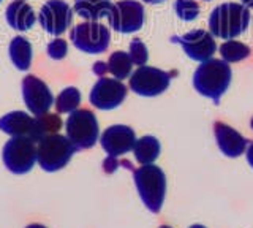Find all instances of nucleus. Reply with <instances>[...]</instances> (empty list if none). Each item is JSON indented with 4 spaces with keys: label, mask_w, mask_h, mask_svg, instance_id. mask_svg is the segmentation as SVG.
<instances>
[{
    "label": "nucleus",
    "mask_w": 253,
    "mask_h": 228,
    "mask_svg": "<svg viewBox=\"0 0 253 228\" xmlns=\"http://www.w3.org/2000/svg\"><path fill=\"white\" fill-rule=\"evenodd\" d=\"M160 141H158L155 137H142L139 139H136L133 147V154L134 159L138 160V163L141 165H150L154 163L158 155H160Z\"/></svg>",
    "instance_id": "6ab92c4d"
},
{
    "label": "nucleus",
    "mask_w": 253,
    "mask_h": 228,
    "mask_svg": "<svg viewBox=\"0 0 253 228\" xmlns=\"http://www.w3.org/2000/svg\"><path fill=\"white\" fill-rule=\"evenodd\" d=\"M130 59L134 65L142 67L147 64L149 59V52H147V46L142 43L139 38H134V40L130 43Z\"/></svg>",
    "instance_id": "a878e982"
},
{
    "label": "nucleus",
    "mask_w": 253,
    "mask_h": 228,
    "mask_svg": "<svg viewBox=\"0 0 253 228\" xmlns=\"http://www.w3.org/2000/svg\"><path fill=\"white\" fill-rule=\"evenodd\" d=\"M206 2H209V0H206Z\"/></svg>",
    "instance_id": "e433bc0d"
},
{
    "label": "nucleus",
    "mask_w": 253,
    "mask_h": 228,
    "mask_svg": "<svg viewBox=\"0 0 253 228\" xmlns=\"http://www.w3.org/2000/svg\"><path fill=\"white\" fill-rule=\"evenodd\" d=\"M176 13L182 21H193L200 14V5L196 0H176Z\"/></svg>",
    "instance_id": "393cba45"
},
{
    "label": "nucleus",
    "mask_w": 253,
    "mask_h": 228,
    "mask_svg": "<svg viewBox=\"0 0 253 228\" xmlns=\"http://www.w3.org/2000/svg\"><path fill=\"white\" fill-rule=\"evenodd\" d=\"M76 151L78 149L67 137L54 133L40 139L37 147V162L44 171L54 173L67 167Z\"/></svg>",
    "instance_id": "20e7f679"
},
{
    "label": "nucleus",
    "mask_w": 253,
    "mask_h": 228,
    "mask_svg": "<svg viewBox=\"0 0 253 228\" xmlns=\"http://www.w3.org/2000/svg\"><path fill=\"white\" fill-rule=\"evenodd\" d=\"M81 105V92L76 88L63 89L55 98V109L60 114H71Z\"/></svg>",
    "instance_id": "4be33fe9"
},
{
    "label": "nucleus",
    "mask_w": 253,
    "mask_h": 228,
    "mask_svg": "<svg viewBox=\"0 0 253 228\" xmlns=\"http://www.w3.org/2000/svg\"><path fill=\"white\" fill-rule=\"evenodd\" d=\"M103 165H105V170L106 171H109V173H113L116 168H117V160H116V157H108V159L105 160V163H103Z\"/></svg>",
    "instance_id": "c85d7f7f"
},
{
    "label": "nucleus",
    "mask_w": 253,
    "mask_h": 228,
    "mask_svg": "<svg viewBox=\"0 0 253 228\" xmlns=\"http://www.w3.org/2000/svg\"><path fill=\"white\" fill-rule=\"evenodd\" d=\"M252 129H253V119H252Z\"/></svg>",
    "instance_id": "c9c22d12"
},
{
    "label": "nucleus",
    "mask_w": 253,
    "mask_h": 228,
    "mask_svg": "<svg viewBox=\"0 0 253 228\" xmlns=\"http://www.w3.org/2000/svg\"><path fill=\"white\" fill-rule=\"evenodd\" d=\"M10 57L14 67L26 72L32 65V45L27 38L24 37H16L10 43Z\"/></svg>",
    "instance_id": "aec40b11"
},
{
    "label": "nucleus",
    "mask_w": 253,
    "mask_h": 228,
    "mask_svg": "<svg viewBox=\"0 0 253 228\" xmlns=\"http://www.w3.org/2000/svg\"><path fill=\"white\" fill-rule=\"evenodd\" d=\"M22 97L27 109L35 116L46 114L54 105V97L49 88L34 75H29L22 80Z\"/></svg>",
    "instance_id": "f8f14e48"
},
{
    "label": "nucleus",
    "mask_w": 253,
    "mask_h": 228,
    "mask_svg": "<svg viewBox=\"0 0 253 228\" xmlns=\"http://www.w3.org/2000/svg\"><path fill=\"white\" fill-rule=\"evenodd\" d=\"M126 97V88L116 78H100L90 91V103L103 111L114 109Z\"/></svg>",
    "instance_id": "ddd939ff"
},
{
    "label": "nucleus",
    "mask_w": 253,
    "mask_h": 228,
    "mask_svg": "<svg viewBox=\"0 0 253 228\" xmlns=\"http://www.w3.org/2000/svg\"><path fill=\"white\" fill-rule=\"evenodd\" d=\"M108 72V64H105V62H97V64L93 65V73L98 75V76H105V73Z\"/></svg>",
    "instance_id": "cd10ccee"
},
{
    "label": "nucleus",
    "mask_w": 253,
    "mask_h": 228,
    "mask_svg": "<svg viewBox=\"0 0 253 228\" xmlns=\"http://www.w3.org/2000/svg\"><path fill=\"white\" fill-rule=\"evenodd\" d=\"M37 125H38V133L40 138H44L47 135H54L62 129V119L59 117V114H42L37 116Z\"/></svg>",
    "instance_id": "b1692460"
},
{
    "label": "nucleus",
    "mask_w": 253,
    "mask_h": 228,
    "mask_svg": "<svg viewBox=\"0 0 253 228\" xmlns=\"http://www.w3.org/2000/svg\"><path fill=\"white\" fill-rule=\"evenodd\" d=\"M146 3H162V2H165V0H144Z\"/></svg>",
    "instance_id": "473e14b6"
},
{
    "label": "nucleus",
    "mask_w": 253,
    "mask_h": 228,
    "mask_svg": "<svg viewBox=\"0 0 253 228\" xmlns=\"http://www.w3.org/2000/svg\"><path fill=\"white\" fill-rule=\"evenodd\" d=\"M131 68H133V62L130 59L128 52L124 51H116L109 56L108 60V72L113 75L116 80H125V78H130L131 75Z\"/></svg>",
    "instance_id": "412c9836"
},
{
    "label": "nucleus",
    "mask_w": 253,
    "mask_h": 228,
    "mask_svg": "<svg viewBox=\"0 0 253 228\" xmlns=\"http://www.w3.org/2000/svg\"><path fill=\"white\" fill-rule=\"evenodd\" d=\"M2 159L13 175H26L37 162L35 143L29 138H11L3 146Z\"/></svg>",
    "instance_id": "0eeeda50"
},
{
    "label": "nucleus",
    "mask_w": 253,
    "mask_h": 228,
    "mask_svg": "<svg viewBox=\"0 0 253 228\" xmlns=\"http://www.w3.org/2000/svg\"><path fill=\"white\" fill-rule=\"evenodd\" d=\"M190 228H206V227H203V225H192Z\"/></svg>",
    "instance_id": "72a5a7b5"
},
{
    "label": "nucleus",
    "mask_w": 253,
    "mask_h": 228,
    "mask_svg": "<svg viewBox=\"0 0 253 228\" xmlns=\"http://www.w3.org/2000/svg\"><path fill=\"white\" fill-rule=\"evenodd\" d=\"M133 179L146 208L154 214L160 212L166 193V176L163 170L152 163L142 165L134 171Z\"/></svg>",
    "instance_id": "7ed1b4c3"
},
{
    "label": "nucleus",
    "mask_w": 253,
    "mask_h": 228,
    "mask_svg": "<svg viewBox=\"0 0 253 228\" xmlns=\"http://www.w3.org/2000/svg\"><path fill=\"white\" fill-rule=\"evenodd\" d=\"M171 75L160 68L142 65L130 75V89L141 97H157L168 89Z\"/></svg>",
    "instance_id": "1a4fd4ad"
},
{
    "label": "nucleus",
    "mask_w": 253,
    "mask_h": 228,
    "mask_svg": "<svg viewBox=\"0 0 253 228\" xmlns=\"http://www.w3.org/2000/svg\"><path fill=\"white\" fill-rule=\"evenodd\" d=\"M113 3L111 0H75V11L85 21L108 18Z\"/></svg>",
    "instance_id": "a211bd4d"
},
{
    "label": "nucleus",
    "mask_w": 253,
    "mask_h": 228,
    "mask_svg": "<svg viewBox=\"0 0 253 228\" xmlns=\"http://www.w3.org/2000/svg\"><path fill=\"white\" fill-rule=\"evenodd\" d=\"M242 5L244 6H247V8H253V0H242Z\"/></svg>",
    "instance_id": "7c9ffc66"
},
{
    "label": "nucleus",
    "mask_w": 253,
    "mask_h": 228,
    "mask_svg": "<svg viewBox=\"0 0 253 228\" xmlns=\"http://www.w3.org/2000/svg\"><path fill=\"white\" fill-rule=\"evenodd\" d=\"M26 228H46L44 225H40V224H32V225H27Z\"/></svg>",
    "instance_id": "2f4dec72"
},
{
    "label": "nucleus",
    "mask_w": 253,
    "mask_h": 228,
    "mask_svg": "<svg viewBox=\"0 0 253 228\" xmlns=\"http://www.w3.org/2000/svg\"><path fill=\"white\" fill-rule=\"evenodd\" d=\"M231 76L233 72L228 62L223 59H209L195 70L193 86L196 92L218 103L220 97L229 88Z\"/></svg>",
    "instance_id": "f257e3e1"
},
{
    "label": "nucleus",
    "mask_w": 253,
    "mask_h": 228,
    "mask_svg": "<svg viewBox=\"0 0 253 228\" xmlns=\"http://www.w3.org/2000/svg\"><path fill=\"white\" fill-rule=\"evenodd\" d=\"M213 132H215V138L220 151L226 157H233L234 159V157H239L241 154L245 152V149H247V139L233 127H229V125L223 122H215Z\"/></svg>",
    "instance_id": "dca6fc26"
},
{
    "label": "nucleus",
    "mask_w": 253,
    "mask_h": 228,
    "mask_svg": "<svg viewBox=\"0 0 253 228\" xmlns=\"http://www.w3.org/2000/svg\"><path fill=\"white\" fill-rule=\"evenodd\" d=\"M68 52V43L63 38H55L47 45V56L54 60H62Z\"/></svg>",
    "instance_id": "bb28decb"
},
{
    "label": "nucleus",
    "mask_w": 253,
    "mask_h": 228,
    "mask_svg": "<svg viewBox=\"0 0 253 228\" xmlns=\"http://www.w3.org/2000/svg\"><path fill=\"white\" fill-rule=\"evenodd\" d=\"M67 138L76 149H89L98 139V121L89 109H76L70 114L65 124Z\"/></svg>",
    "instance_id": "39448f33"
},
{
    "label": "nucleus",
    "mask_w": 253,
    "mask_h": 228,
    "mask_svg": "<svg viewBox=\"0 0 253 228\" xmlns=\"http://www.w3.org/2000/svg\"><path fill=\"white\" fill-rule=\"evenodd\" d=\"M0 130L13 138H29L35 143L40 141L37 117H32L24 111H11L0 117Z\"/></svg>",
    "instance_id": "2eb2a0df"
},
{
    "label": "nucleus",
    "mask_w": 253,
    "mask_h": 228,
    "mask_svg": "<svg viewBox=\"0 0 253 228\" xmlns=\"http://www.w3.org/2000/svg\"><path fill=\"white\" fill-rule=\"evenodd\" d=\"M6 21L14 30L19 32H26V30L32 29L37 21V16L32 6L22 0H16V2L10 3L6 8Z\"/></svg>",
    "instance_id": "f3484780"
},
{
    "label": "nucleus",
    "mask_w": 253,
    "mask_h": 228,
    "mask_svg": "<svg viewBox=\"0 0 253 228\" xmlns=\"http://www.w3.org/2000/svg\"><path fill=\"white\" fill-rule=\"evenodd\" d=\"M247 162H249V165H252V168H253V143L247 149Z\"/></svg>",
    "instance_id": "c756f323"
},
{
    "label": "nucleus",
    "mask_w": 253,
    "mask_h": 228,
    "mask_svg": "<svg viewBox=\"0 0 253 228\" xmlns=\"http://www.w3.org/2000/svg\"><path fill=\"white\" fill-rule=\"evenodd\" d=\"M40 26L52 37L62 35L73 21V11L63 0H47L40 11Z\"/></svg>",
    "instance_id": "9b49d317"
},
{
    "label": "nucleus",
    "mask_w": 253,
    "mask_h": 228,
    "mask_svg": "<svg viewBox=\"0 0 253 228\" xmlns=\"http://www.w3.org/2000/svg\"><path fill=\"white\" fill-rule=\"evenodd\" d=\"M108 21L116 32H138L144 24V6L136 0H121L113 5L111 13L108 14Z\"/></svg>",
    "instance_id": "6e6552de"
},
{
    "label": "nucleus",
    "mask_w": 253,
    "mask_h": 228,
    "mask_svg": "<svg viewBox=\"0 0 253 228\" xmlns=\"http://www.w3.org/2000/svg\"><path fill=\"white\" fill-rule=\"evenodd\" d=\"M171 42L179 43L187 56L196 62H206L212 59L217 51L215 38L211 32L203 29L192 30L182 37H172Z\"/></svg>",
    "instance_id": "9d476101"
},
{
    "label": "nucleus",
    "mask_w": 253,
    "mask_h": 228,
    "mask_svg": "<svg viewBox=\"0 0 253 228\" xmlns=\"http://www.w3.org/2000/svg\"><path fill=\"white\" fill-rule=\"evenodd\" d=\"M220 56L228 64L233 62H241L250 56V48L237 40H226L220 46Z\"/></svg>",
    "instance_id": "5701e85b"
},
{
    "label": "nucleus",
    "mask_w": 253,
    "mask_h": 228,
    "mask_svg": "<svg viewBox=\"0 0 253 228\" xmlns=\"http://www.w3.org/2000/svg\"><path fill=\"white\" fill-rule=\"evenodd\" d=\"M250 11L242 3H221L212 10L209 16V30L221 40H233L247 30Z\"/></svg>",
    "instance_id": "f03ea898"
},
{
    "label": "nucleus",
    "mask_w": 253,
    "mask_h": 228,
    "mask_svg": "<svg viewBox=\"0 0 253 228\" xmlns=\"http://www.w3.org/2000/svg\"><path fill=\"white\" fill-rule=\"evenodd\" d=\"M0 2H2V0H0Z\"/></svg>",
    "instance_id": "4c0bfd02"
},
{
    "label": "nucleus",
    "mask_w": 253,
    "mask_h": 228,
    "mask_svg": "<svg viewBox=\"0 0 253 228\" xmlns=\"http://www.w3.org/2000/svg\"><path fill=\"white\" fill-rule=\"evenodd\" d=\"M100 141L109 157H121L133 151L134 143H136V135L128 125H113L103 132Z\"/></svg>",
    "instance_id": "4468645a"
},
{
    "label": "nucleus",
    "mask_w": 253,
    "mask_h": 228,
    "mask_svg": "<svg viewBox=\"0 0 253 228\" xmlns=\"http://www.w3.org/2000/svg\"><path fill=\"white\" fill-rule=\"evenodd\" d=\"M75 48L87 54H101L108 49L111 42L109 29L97 21H84L70 32Z\"/></svg>",
    "instance_id": "423d86ee"
},
{
    "label": "nucleus",
    "mask_w": 253,
    "mask_h": 228,
    "mask_svg": "<svg viewBox=\"0 0 253 228\" xmlns=\"http://www.w3.org/2000/svg\"><path fill=\"white\" fill-rule=\"evenodd\" d=\"M160 228H171V227H168V225H163V227H160Z\"/></svg>",
    "instance_id": "f704fd0d"
}]
</instances>
